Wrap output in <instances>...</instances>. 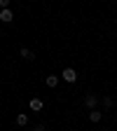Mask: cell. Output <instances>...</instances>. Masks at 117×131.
I'll return each mask as SVG.
<instances>
[{
    "instance_id": "cell-9",
    "label": "cell",
    "mask_w": 117,
    "mask_h": 131,
    "mask_svg": "<svg viewBox=\"0 0 117 131\" xmlns=\"http://www.w3.org/2000/svg\"><path fill=\"white\" fill-rule=\"evenodd\" d=\"M9 3H12V0H0V9H7Z\"/></svg>"
},
{
    "instance_id": "cell-7",
    "label": "cell",
    "mask_w": 117,
    "mask_h": 131,
    "mask_svg": "<svg viewBox=\"0 0 117 131\" xmlns=\"http://www.w3.org/2000/svg\"><path fill=\"white\" fill-rule=\"evenodd\" d=\"M19 54H21V56H24L26 61H33V59H35V54H33V52H30V49H26V47L21 49V52H19Z\"/></svg>"
},
{
    "instance_id": "cell-5",
    "label": "cell",
    "mask_w": 117,
    "mask_h": 131,
    "mask_svg": "<svg viewBox=\"0 0 117 131\" xmlns=\"http://www.w3.org/2000/svg\"><path fill=\"white\" fill-rule=\"evenodd\" d=\"M45 84H47V87H56V84H59V75H47Z\"/></svg>"
},
{
    "instance_id": "cell-10",
    "label": "cell",
    "mask_w": 117,
    "mask_h": 131,
    "mask_svg": "<svg viewBox=\"0 0 117 131\" xmlns=\"http://www.w3.org/2000/svg\"><path fill=\"white\" fill-rule=\"evenodd\" d=\"M103 105H105V108H110V105H112V98H110V96H105V98H103Z\"/></svg>"
},
{
    "instance_id": "cell-2",
    "label": "cell",
    "mask_w": 117,
    "mask_h": 131,
    "mask_svg": "<svg viewBox=\"0 0 117 131\" xmlns=\"http://www.w3.org/2000/svg\"><path fill=\"white\" fill-rule=\"evenodd\" d=\"M12 19H14V12H12L9 7H7V9H0V21H3V24H9Z\"/></svg>"
},
{
    "instance_id": "cell-3",
    "label": "cell",
    "mask_w": 117,
    "mask_h": 131,
    "mask_svg": "<svg viewBox=\"0 0 117 131\" xmlns=\"http://www.w3.org/2000/svg\"><path fill=\"white\" fill-rule=\"evenodd\" d=\"M96 103H98V98H96L94 94H87V96H84V105H87L89 110H96Z\"/></svg>"
},
{
    "instance_id": "cell-1",
    "label": "cell",
    "mask_w": 117,
    "mask_h": 131,
    "mask_svg": "<svg viewBox=\"0 0 117 131\" xmlns=\"http://www.w3.org/2000/svg\"><path fill=\"white\" fill-rule=\"evenodd\" d=\"M61 77H63L66 82H70V84H73V82L77 80V73H75V68H66V70L61 73Z\"/></svg>"
},
{
    "instance_id": "cell-4",
    "label": "cell",
    "mask_w": 117,
    "mask_h": 131,
    "mask_svg": "<svg viewBox=\"0 0 117 131\" xmlns=\"http://www.w3.org/2000/svg\"><path fill=\"white\" fill-rule=\"evenodd\" d=\"M28 108H30L33 112H38V110H42V108H45V103H42V98H30Z\"/></svg>"
},
{
    "instance_id": "cell-11",
    "label": "cell",
    "mask_w": 117,
    "mask_h": 131,
    "mask_svg": "<svg viewBox=\"0 0 117 131\" xmlns=\"http://www.w3.org/2000/svg\"><path fill=\"white\" fill-rule=\"evenodd\" d=\"M35 131H47V126H45V124H38V126H35Z\"/></svg>"
},
{
    "instance_id": "cell-6",
    "label": "cell",
    "mask_w": 117,
    "mask_h": 131,
    "mask_svg": "<svg viewBox=\"0 0 117 131\" xmlns=\"http://www.w3.org/2000/svg\"><path fill=\"white\" fill-rule=\"evenodd\" d=\"M16 124H19V126H26L28 124V115L26 112H19V115H16Z\"/></svg>"
},
{
    "instance_id": "cell-8",
    "label": "cell",
    "mask_w": 117,
    "mask_h": 131,
    "mask_svg": "<svg viewBox=\"0 0 117 131\" xmlns=\"http://www.w3.org/2000/svg\"><path fill=\"white\" fill-rule=\"evenodd\" d=\"M101 119V112L98 110H89V122H98Z\"/></svg>"
}]
</instances>
